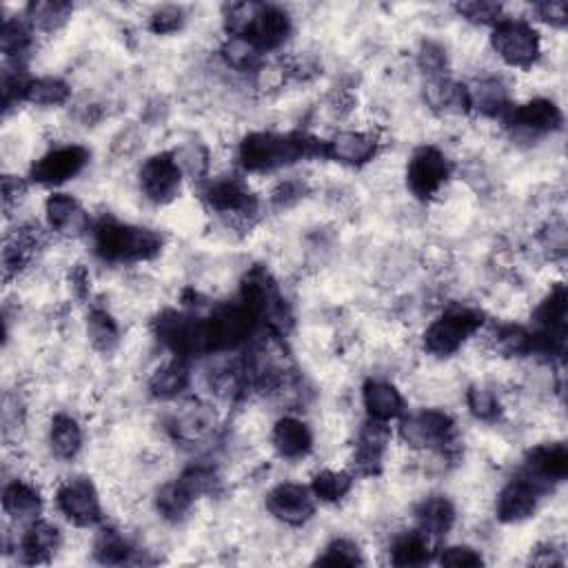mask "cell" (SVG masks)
<instances>
[{
	"label": "cell",
	"instance_id": "obj_16",
	"mask_svg": "<svg viewBox=\"0 0 568 568\" xmlns=\"http://www.w3.org/2000/svg\"><path fill=\"white\" fill-rule=\"evenodd\" d=\"M391 426L382 420H369L360 431L358 453H355V466L362 475L380 473L382 453L391 444Z\"/></svg>",
	"mask_w": 568,
	"mask_h": 568
},
{
	"label": "cell",
	"instance_id": "obj_26",
	"mask_svg": "<svg viewBox=\"0 0 568 568\" xmlns=\"http://www.w3.org/2000/svg\"><path fill=\"white\" fill-rule=\"evenodd\" d=\"M49 442H52V451L60 460H74L83 449V431H80L78 422L71 415H56L52 422V431H49Z\"/></svg>",
	"mask_w": 568,
	"mask_h": 568
},
{
	"label": "cell",
	"instance_id": "obj_12",
	"mask_svg": "<svg viewBox=\"0 0 568 568\" xmlns=\"http://www.w3.org/2000/svg\"><path fill=\"white\" fill-rule=\"evenodd\" d=\"M289 34H291V18L284 9L273 5H256V12H253L245 34L240 38H247L249 43L262 54L282 47Z\"/></svg>",
	"mask_w": 568,
	"mask_h": 568
},
{
	"label": "cell",
	"instance_id": "obj_10",
	"mask_svg": "<svg viewBox=\"0 0 568 568\" xmlns=\"http://www.w3.org/2000/svg\"><path fill=\"white\" fill-rule=\"evenodd\" d=\"M182 185V167L178 158L169 151L151 156L140 169V187L145 196L156 202V205H167V202L178 196Z\"/></svg>",
	"mask_w": 568,
	"mask_h": 568
},
{
	"label": "cell",
	"instance_id": "obj_46",
	"mask_svg": "<svg viewBox=\"0 0 568 568\" xmlns=\"http://www.w3.org/2000/svg\"><path fill=\"white\" fill-rule=\"evenodd\" d=\"M420 67L431 78H442V71L446 69V52L435 43H424L420 52Z\"/></svg>",
	"mask_w": 568,
	"mask_h": 568
},
{
	"label": "cell",
	"instance_id": "obj_43",
	"mask_svg": "<svg viewBox=\"0 0 568 568\" xmlns=\"http://www.w3.org/2000/svg\"><path fill=\"white\" fill-rule=\"evenodd\" d=\"M458 9V14L464 16L466 20H471L475 25H497L502 20V5L497 3H478V0H473V3H460L455 5Z\"/></svg>",
	"mask_w": 568,
	"mask_h": 568
},
{
	"label": "cell",
	"instance_id": "obj_23",
	"mask_svg": "<svg viewBox=\"0 0 568 568\" xmlns=\"http://www.w3.org/2000/svg\"><path fill=\"white\" fill-rule=\"evenodd\" d=\"M60 549V531L49 522H34L20 540V555L27 564L47 562Z\"/></svg>",
	"mask_w": 568,
	"mask_h": 568
},
{
	"label": "cell",
	"instance_id": "obj_40",
	"mask_svg": "<svg viewBox=\"0 0 568 568\" xmlns=\"http://www.w3.org/2000/svg\"><path fill=\"white\" fill-rule=\"evenodd\" d=\"M322 566H360L364 564L358 544L351 540H333L318 557Z\"/></svg>",
	"mask_w": 568,
	"mask_h": 568
},
{
	"label": "cell",
	"instance_id": "obj_20",
	"mask_svg": "<svg viewBox=\"0 0 568 568\" xmlns=\"http://www.w3.org/2000/svg\"><path fill=\"white\" fill-rule=\"evenodd\" d=\"M362 400H364V409H367L371 420L389 422V420L400 418V415L404 413L402 393L389 382L369 380L367 384H364Z\"/></svg>",
	"mask_w": 568,
	"mask_h": 568
},
{
	"label": "cell",
	"instance_id": "obj_48",
	"mask_svg": "<svg viewBox=\"0 0 568 568\" xmlns=\"http://www.w3.org/2000/svg\"><path fill=\"white\" fill-rule=\"evenodd\" d=\"M25 191V185L20 180H14V178H5L3 180V194H5V205H9L14 198H18V194H23Z\"/></svg>",
	"mask_w": 568,
	"mask_h": 568
},
{
	"label": "cell",
	"instance_id": "obj_34",
	"mask_svg": "<svg viewBox=\"0 0 568 568\" xmlns=\"http://www.w3.org/2000/svg\"><path fill=\"white\" fill-rule=\"evenodd\" d=\"M87 336L98 351L109 353L116 349V344L120 340V331H118L116 320L111 318L107 311L94 309L89 313V320H87Z\"/></svg>",
	"mask_w": 568,
	"mask_h": 568
},
{
	"label": "cell",
	"instance_id": "obj_8",
	"mask_svg": "<svg viewBox=\"0 0 568 568\" xmlns=\"http://www.w3.org/2000/svg\"><path fill=\"white\" fill-rule=\"evenodd\" d=\"M451 176V162L440 149L420 147L409 160L407 185L411 194L420 200L433 198Z\"/></svg>",
	"mask_w": 568,
	"mask_h": 568
},
{
	"label": "cell",
	"instance_id": "obj_1",
	"mask_svg": "<svg viewBox=\"0 0 568 568\" xmlns=\"http://www.w3.org/2000/svg\"><path fill=\"white\" fill-rule=\"evenodd\" d=\"M327 156V142H318L302 134H273L256 131L240 142L238 160L251 174H265L293 165L307 156Z\"/></svg>",
	"mask_w": 568,
	"mask_h": 568
},
{
	"label": "cell",
	"instance_id": "obj_18",
	"mask_svg": "<svg viewBox=\"0 0 568 568\" xmlns=\"http://www.w3.org/2000/svg\"><path fill=\"white\" fill-rule=\"evenodd\" d=\"M207 202L211 209L225 216H251L258 209V200L253 198L240 180H218L207 189Z\"/></svg>",
	"mask_w": 568,
	"mask_h": 568
},
{
	"label": "cell",
	"instance_id": "obj_30",
	"mask_svg": "<svg viewBox=\"0 0 568 568\" xmlns=\"http://www.w3.org/2000/svg\"><path fill=\"white\" fill-rule=\"evenodd\" d=\"M471 107L482 111L484 116H502L509 111V96H506V89L495 78L480 80L478 85L469 89Z\"/></svg>",
	"mask_w": 568,
	"mask_h": 568
},
{
	"label": "cell",
	"instance_id": "obj_31",
	"mask_svg": "<svg viewBox=\"0 0 568 568\" xmlns=\"http://www.w3.org/2000/svg\"><path fill=\"white\" fill-rule=\"evenodd\" d=\"M71 14H74V7L60 3V0H43V3H32L27 7L29 23L40 32H56L67 23Z\"/></svg>",
	"mask_w": 568,
	"mask_h": 568
},
{
	"label": "cell",
	"instance_id": "obj_6",
	"mask_svg": "<svg viewBox=\"0 0 568 568\" xmlns=\"http://www.w3.org/2000/svg\"><path fill=\"white\" fill-rule=\"evenodd\" d=\"M400 435L413 449H444L453 444L455 420L446 411H420L402 420Z\"/></svg>",
	"mask_w": 568,
	"mask_h": 568
},
{
	"label": "cell",
	"instance_id": "obj_45",
	"mask_svg": "<svg viewBox=\"0 0 568 568\" xmlns=\"http://www.w3.org/2000/svg\"><path fill=\"white\" fill-rule=\"evenodd\" d=\"M440 564L444 566H482V555L471 546H449L440 553Z\"/></svg>",
	"mask_w": 568,
	"mask_h": 568
},
{
	"label": "cell",
	"instance_id": "obj_17",
	"mask_svg": "<svg viewBox=\"0 0 568 568\" xmlns=\"http://www.w3.org/2000/svg\"><path fill=\"white\" fill-rule=\"evenodd\" d=\"M537 497H540V493L529 482L515 478L509 486H504L500 497H497V520L504 524L529 520L537 509Z\"/></svg>",
	"mask_w": 568,
	"mask_h": 568
},
{
	"label": "cell",
	"instance_id": "obj_15",
	"mask_svg": "<svg viewBox=\"0 0 568 568\" xmlns=\"http://www.w3.org/2000/svg\"><path fill=\"white\" fill-rule=\"evenodd\" d=\"M45 216L49 229L60 236H80L89 227V218L83 205L69 194H52L45 202Z\"/></svg>",
	"mask_w": 568,
	"mask_h": 568
},
{
	"label": "cell",
	"instance_id": "obj_32",
	"mask_svg": "<svg viewBox=\"0 0 568 568\" xmlns=\"http://www.w3.org/2000/svg\"><path fill=\"white\" fill-rule=\"evenodd\" d=\"M493 347L506 358H517V355L535 351V336L520 324H504L493 333Z\"/></svg>",
	"mask_w": 568,
	"mask_h": 568
},
{
	"label": "cell",
	"instance_id": "obj_38",
	"mask_svg": "<svg viewBox=\"0 0 568 568\" xmlns=\"http://www.w3.org/2000/svg\"><path fill=\"white\" fill-rule=\"evenodd\" d=\"M0 47L7 58H20L32 47V34L20 20H5L3 34H0Z\"/></svg>",
	"mask_w": 568,
	"mask_h": 568
},
{
	"label": "cell",
	"instance_id": "obj_7",
	"mask_svg": "<svg viewBox=\"0 0 568 568\" xmlns=\"http://www.w3.org/2000/svg\"><path fill=\"white\" fill-rule=\"evenodd\" d=\"M568 475V449L564 444H542L529 451L522 473L517 478L529 482L537 493H546L553 484L564 482Z\"/></svg>",
	"mask_w": 568,
	"mask_h": 568
},
{
	"label": "cell",
	"instance_id": "obj_3",
	"mask_svg": "<svg viewBox=\"0 0 568 568\" xmlns=\"http://www.w3.org/2000/svg\"><path fill=\"white\" fill-rule=\"evenodd\" d=\"M482 322V313L469 307L446 311L442 318L426 329L424 347L429 353L438 355V358H449L462 347L466 338H471L482 327Z\"/></svg>",
	"mask_w": 568,
	"mask_h": 568
},
{
	"label": "cell",
	"instance_id": "obj_36",
	"mask_svg": "<svg viewBox=\"0 0 568 568\" xmlns=\"http://www.w3.org/2000/svg\"><path fill=\"white\" fill-rule=\"evenodd\" d=\"M353 478L347 471H322L313 478L311 493L322 502H338L351 491Z\"/></svg>",
	"mask_w": 568,
	"mask_h": 568
},
{
	"label": "cell",
	"instance_id": "obj_28",
	"mask_svg": "<svg viewBox=\"0 0 568 568\" xmlns=\"http://www.w3.org/2000/svg\"><path fill=\"white\" fill-rule=\"evenodd\" d=\"M431 537H426L422 531H411L400 535L393 542L391 562L395 566H420L431 560Z\"/></svg>",
	"mask_w": 568,
	"mask_h": 568
},
{
	"label": "cell",
	"instance_id": "obj_47",
	"mask_svg": "<svg viewBox=\"0 0 568 568\" xmlns=\"http://www.w3.org/2000/svg\"><path fill=\"white\" fill-rule=\"evenodd\" d=\"M535 12L544 20V23H549L551 27H564L568 20L566 3H542L535 7Z\"/></svg>",
	"mask_w": 568,
	"mask_h": 568
},
{
	"label": "cell",
	"instance_id": "obj_21",
	"mask_svg": "<svg viewBox=\"0 0 568 568\" xmlns=\"http://www.w3.org/2000/svg\"><path fill=\"white\" fill-rule=\"evenodd\" d=\"M273 446L287 460H300L311 451L313 435L307 424L298 418H282L273 426Z\"/></svg>",
	"mask_w": 568,
	"mask_h": 568
},
{
	"label": "cell",
	"instance_id": "obj_4",
	"mask_svg": "<svg viewBox=\"0 0 568 568\" xmlns=\"http://www.w3.org/2000/svg\"><path fill=\"white\" fill-rule=\"evenodd\" d=\"M491 43L495 54L511 67L529 69L540 58V34L524 20L502 18L493 29Z\"/></svg>",
	"mask_w": 568,
	"mask_h": 568
},
{
	"label": "cell",
	"instance_id": "obj_9",
	"mask_svg": "<svg viewBox=\"0 0 568 568\" xmlns=\"http://www.w3.org/2000/svg\"><path fill=\"white\" fill-rule=\"evenodd\" d=\"M56 504L58 511L76 526H94L103 520V509H100L96 486L85 478H74L60 484L56 493Z\"/></svg>",
	"mask_w": 568,
	"mask_h": 568
},
{
	"label": "cell",
	"instance_id": "obj_5",
	"mask_svg": "<svg viewBox=\"0 0 568 568\" xmlns=\"http://www.w3.org/2000/svg\"><path fill=\"white\" fill-rule=\"evenodd\" d=\"M256 316L245 307V304H233V307H222L213 316L205 318V333H207V349L225 351L236 349L238 344L247 342Z\"/></svg>",
	"mask_w": 568,
	"mask_h": 568
},
{
	"label": "cell",
	"instance_id": "obj_37",
	"mask_svg": "<svg viewBox=\"0 0 568 568\" xmlns=\"http://www.w3.org/2000/svg\"><path fill=\"white\" fill-rule=\"evenodd\" d=\"M156 502H158V511L165 515L167 520H182L196 500L182 489L180 482H174L167 484L165 489H160Z\"/></svg>",
	"mask_w": 568,
	"mask_h": 568
},
{
	"label": "cell",
	"instance_id": "obj_41",
	"mask_svg": "<svg viewBox=\"0 0 568 568\" xmlns=\"http://www.w3.org/2000/svg\"><path fill=\"white\" fill-rule=\"evenodd\" d=\"M182 489H185L194 500H198L200 495L213 493V489L218 486V475L209 466H191L185 473L180 475Z\"/></svg>",
	"mask_w": 568,
	"mask_h": 568
},
{
	"label": "cell",
	"instance_id": "obj_11",
	"mask_svg": "<svg viewBox=\"0 0 568 568\" xmlns=\"http://www.w3.org/2000/svg\"><path fill=\"white\" fill-rule=\"evenodd\" d=\"M89 162V149L80 145H67L49 151L32 167V180L38 185L56 187L63 182L76 178Z\"/></svg>",
	"mask_w": 568,
	"mask_h": 568
},
{
	"label": "cell",
	"instance_id": "obj_25",
	"mask_svg": "<svg viewBox=\"0 0 568 568\" xmlns=\"http://www.w3.org/2000/svg\"><path fill=\"white\" fill-rule=\"evenodd\" d=\"M418 522L420 531L426 537H442L451 531L455 522V506L442 495L429 497V500L420 504Z\"/></svg>",
	"mask_w": 568,
	"mask_h": 568
},
{
	"label": "cell",
	"instance_id": "obj_14",
	"mask_svg": "<svg viewBox=\"0 0 568 568\" xmlns=\"http://www.w3.org/2000/svg\"><path fill=\"white\" fill-rule=\"evenodd\" d=\"M509 123L526 131V134H551V131L562 129L564 114L549 98H535L531 103L517 107L511 111Z\"/></svg>",
	"mask_w": 568,
	"mask_h": 568
},
{
	"label": "cell",
	"instance_id": "obj_33",
	"mask_svg": "<svg viewBox=\"0 0 568 568\" xmlns=\"http://www.w3.org/2000/svg\"><path fill=\"white\" fill-rule=\"evenodd\" d=\"M71 89L60 78H36L29 80L25 89V100L40 107H58L69 100Z\"/></svg>",
	"mask_w": 568,
	"mask_h": 568
},
{
	"label": "cell",
	"instance_id": "obj_42",
	"mask_svg": "<svg viewBox=\"0 0 568 568\" xmlns=\"http://www.w3.org/2000/svg\"><path fill=\"white\" fill-rule=\"evenodd\" d=\"M466 402H469V409L478 420L493 422L500 415V402H497L495 393L486 387H471Z\"/></svg>",
	"mask_w": 568,
	"mask_h": 568
},
{
	"label": "cell",
	"instance_id": "obj_22",
	"mask_svg": "<svg viewBox=\"0 0 568 568\" xmlns=\"http://www.w3.org/2000/svg\"><path fill=\"white\" fill-rule=\"evenodd\" d=\"M3 511L16 522H36V517L43 511V497L36 486L14 480L3 491Z\"/></svg>",
	"mask_w": 568,
	"mask_h": 568
},
{
	"label": "cell",
	"instance_id": "obj_13",
	"mask_svg": "<svg viewBox=\"0 0 568 568\" xmlns=\"http://www.w3.org/2000/svg\"><path fill=\"white\" fill-rule=\"evenodd\" d=\"M267 511L282 524L300 526L311 520L316 506H313V497L307 486L296 482H284L278 484L276 489L267 495Z\"/></svg>",
	"mask_w": 568,
	"mask_h": 568
},
{
	"label": "cell",
	"instance_id": "obj_24",
	"mask_svg": "<svg viewBox=\"0 0 568 568\" xmlns=\"http://www.w3.org/2000/svg\"><path fill=\"white\" fill-rule=\"evenodd\" d=\"M174 433L182 442H198L213 431L216 426V413L205 404H191L185 411H180L174 418Z\"/></svg>",
	"mask_w": 568,
	"mask_h": 568
},
{
	"label": "cell",
	"instance_id": "obj_44",
	"mask_svg": "<svg viewBox=\"0 0 568 568\" xmlns=\"http://www.w3.org/2000/svg\"><path fill=\"white\" fill-rule=\"evenodd\" d=\"M182 25H185V14L180 7H162L149 20V29L158 36L176 34Z\"/></svg>",
	"mask_w": 568,
	"mask_h": 568
},
{
	"label": "cell",
	"instance_id": "obj_27",
	"mask_svg": "<svg viewBox=\"0 0 568 568\" xmlns=\"http://www.w3.org/2000/svg\"><path fill=\"white\" fill-rule=\"evenodd\" d=\"M426 100H429L431 107L453 111V114H464V111L471 109L469 89L462 85H455L446 78L431 80L429 87H426Z\"/></svg>",
	"mask_w": 568,
	"mask_h": 568
},
{
	"label": "cell",
	"instance_id": "obj_35",
	"mask_svg": "<svg viewBox=\"0 0 568 568\" xmlns=\"http://www.w3.org/2000/svg\"><path fill=\"white\" fill-rule=\"evenodd\" d=\"M94 553L103 564H125L129 562L134 549H131L123 533H118L116 529H103L96 537Z\"/></svg>",
	"mask_w": 568,
	"mask_h": 568
},
{
	"label": "cell",
	"instance_id": "obj_29",
	"mask_svg": "<svg viewBox=\"0 0 568 568\" xmlns=\"http://www.w3.org/2000/svg\"><path fill=\"white\" fill-rule=\"evenodd\" d=\"M189 387V371L180 360L160 367L149 380V391L158 400H171Z\"/></svg>",
	"mask_w": 568,
	"mask_h": 568
},
{
	"label": "cell",
	"instance_id": "obj_2",
	"mask_svg": "<svg viewBox=\"0 0 568 568\" xmlns=\"http://www.w3.org/2000/svg\"><path fill=\"white\" fill-rule=\"evenodd\" d=\"M94 249L96 256L105 262H140L156 258L162 249L160 233L123 225V222L103 220L94 229Z\"/></svg>",
	"mask_w": 568,
	"mask_h": 568
},
{
	"label": "cell",
	"instance_id": "obj_19",
	"mask_svg": "<svg viewBox=\"0 0 568 568\" xmlns=\"http://www.w3.org/2000/svg\"><path fill=\"white\" fill-rule=\"evenodd\" d=\"M378 154V140L364 131H342L331 142H327V156L342 162V165H364Z\"/></svg>",
	"mask_w": 568,
	"mask_h": 568
},
{
	"label": "cell",
	"instance_id": "obj_39",
	"mask_svg": "<svg viewBox=\"0 0 568 568\" xmlns=\"http://www.w3.org/2000/svg\"><path fill=\"white\" fill-rule=\"evenodd\" d=\"M222 54H225L227 63L238 71H253L260 65V52L247 38L231 36L225 49H222Z\"/></svg>",
	"mask_w": 568,
	"mask_h": 568
}]
</instances>
